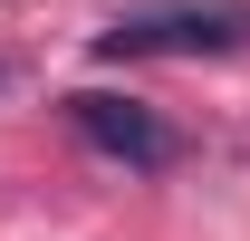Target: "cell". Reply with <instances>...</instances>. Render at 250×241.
<instances>
[{
    "mask_svg": "<svg viewBox=\"0 0 250 241\" xmlns=\"http://www.w3.org/2000/svg\"><path fill=\"white\" fill-rule=\"evenodd\" d=\"M106 58H231L250 48V0H135L96 29Z\"/></svg>",
    "mask_w": 250,
    "mask_h": 241,
    "instance_id": "6da1fadb",
    "label": "cell"
},
{
    "mask_svg": "<svg viewBox=\"0 0 250 241\" xmlns=\"http://www.w3.org/2000/svg\"><path fill=\"white\" fill-rule=\"evenodd\" d=\"M67 125H77L106 164H135V174H164V164H173V125H164L154 106H135V96L77 87V96H67Z\"/></svg>",
    "mask_w": 250,
    "mask_h": 241,
    "instance_id": "7a4b0ae2",
    "label": "cell"
}]
</instances>
